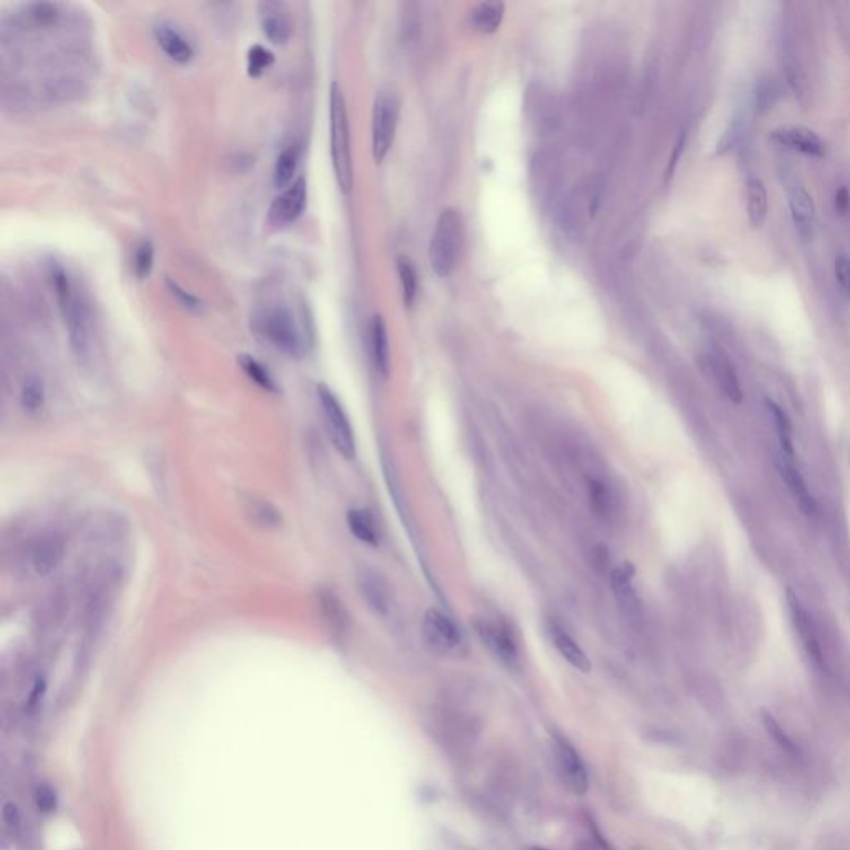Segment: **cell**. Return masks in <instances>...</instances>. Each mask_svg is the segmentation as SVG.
<instances>
[{"label": "cell", "instance_id": "33", "mask_svg": "<svg viewBox=\"0 0 850 850\" xmlns=\"http://www.w3.org/2000/svg\"><path fill=\"white\" fill-rule=\"evenodd\" d=\"M613 498L615 497L607 484L597 482V480L590 482V502L598 515L608 517L609 513H613V505H615Z\"/></svg>", "mask_w": 850, "mask_h": 850}, {"label": "cell", "instance_id": "8", "mask_svg": "<svg viewBox=\"0 0 850 850\" xmlns=\"http://www.w3.org/2000/svg\"><path fill=\"white\" fill-rule=\"evenodd\" d=\"M422 633L432 650L442 654L457 653L464 644L462 633L457 628V625L435 608H431L425 613Z\"/></svg>", "mask_w": 850, "mask_h": 850}, {"label": "cell", "instance_id": "25", "mask_svg": "<svg viewBox=\"0 0 850 850\" xmlns=\"http://www.w3.org/2000/svg\"><path fill=\"white\" fill-rule=\"evenodd\" d=\"M244 513L250 520V523H253L254 527L263 529V530H275L283 525L281 510L267 500H259V498L250 500L246 504Z\"/></svg>", "mask_w": 850, "mask_h": 850}, {"label": "cell", "instance_id": "39", "mask_svg": "<svg viewBox=\"0 0 850 850\" xmlns=\"http://www.w3.org/2000/svg\"><path fill=\"white\" fill-rule=\"evenodd\" d=\"M2 819H4V826L11 832L12 836H13V834H19L22 820H21V816H19V811H17L15 804H12V802H5V804H4Z\"/></svg>", "mask_w": 850, "mask_h": 850}, {"label": "cell", "instance_id": "20", "mask_svg": "<svg viewBox=\"0 0 850 850\" xmlns=\"http://www.w3.org/2000/svg\"><path fill=\"white\" fill-rule=\"evenodd\" d=\"M787 601H789V609H791V615H793V621H794L799 638L802 641V644L806 646L807 653L816 662H820L822 653H820L818 633H816V627H814L812 619L809 618L806 608L802 607V603L793 593L787 595Z\"/></svg>", "mask_w": 850, "mask_h": 850}, {"label": "cell", "instance_id": "36", "mask_svg": "<svg viewBox=\"0 0 850 850\" xmlns=\"http://www.w3.org/2000/svg\"><path fill=\"white\" fill-rule=\"evenodd\" d=\"M33 801H35V806L40 812H44V814L54 812L57 807L56 789L52 785L47 784V783L37 785Z\"/></svg>", "mask_w": 850, "mask_h": 850}, {"label": "cell", "instance_id": "14", "mask_svg": "<svg viewBox=\"0 0 850 850\" xmlns=\"http://www.w3.org/2000/svg\"><path fill=\"white\" fill-rule=\"evenodd\" d=\"M787 198L795 230L802 238H809L816 223V205L812 195L807 191L806 187L795 183L787 189Z\"/></svg>", "mask_w": 850, "mask_h": 850}, {"label": "cell", "instance_id": "10", "mask_svg": "<svg viewBox=\"0 0 850 850\" xmlns=\"http://www.w3.org/2000/svg\"><path fill=\"white\" fill-rule=\"evenodd\" d=\"M475 631L480 641L497 656L500 662H505L508 666L517 662L519 646L512 631L508 630V627L497 621H490V619H478L475 623Z\"/></svg>", "mask_w": 850, "mask_h": 850}, {"label": "cell", "instance_id": "35", "mask_svg": "<svg viewBox=\"0 0 850 850\" xmlns=\"http://www.w3.org/2000/svg\"><path fill=\"white\" fill-rule=\"evenodd\" d=\"M165 283L166 287H168V291H170V294H171L173 298L177 299L178 302H180V304H181L185 310L193 311V312H199V311H203V308H205V302H203V301H201L198 296H195L193 293H189V291H187V289H183V287L180 286L177 281H173L171 277H166Z\"/></svg>", "mask_w": 850, "mask_h": 850}, {"label": "cell", "instance_id": "34", "mask_svg": "<svg viewBox=\"0 0 850 850\" xmlns=\"http://www.w3.org/2000/svg\"><path fill=\"white\" fill-rule=\"evenodd\" d=\"M155 265V248L150 241H144L136 248L133 258V269L138 279L150 276Z\"/></svg>", "mask_w": 850, "mask_h": 850}, {"label": "cell", "instance_id": "22", "mask_svg": "<svg viewBox=\"0 0 850 850\" xmlns=\"http://www.w3.org/2000/svg\"><path fill=\"white\" fill-rule=\"evenodd\" d=\"M746 208L752 228H761L767 220L769 198L766 185L759 177H749L746 181Z\"/></svg>", "mask_w": 850, "mask_h": 850}, {"label": "cell", "instance_id": "30", "mask_svg": "<svg viewBox=\"0 0 850 850\" xmlns=\"http://www.w3.org/2000/svg\"><path fill=\"white\" fill-rule=\"evenodd\" d=\"M238 363L241 365L244 374L250 377L256 386L265 389L267 392H277L276 381L273 379V376L269 374V371L256 357L250 355V354H241L238 357Z\"/></svg>", "mask_w": 850, "mask_h": 850}, {"label": "cell", "instance_id": "23", "mask_svg": "<svg viewBox=\"0 0 850 850\" xmlns=\"http://www.w3.org/2000/svg\"><path fill=\"white\" fill-rule=\"evenodd\" d=\"M766 410L767 416L773 422L774 435L777 441V452L784 453L789 457H795L794 435H793V425L787 419L784 410L781 409L779 404L774 400H766Z\"/></svg>", "mask_w": 850, "mask_h": 850}, {"label": "cell", "instance_id": "21", "mask_svg": "<svg viewBox=\"0 0 850 850\" xmlns=\"http://www.w3.org/2000/svg\"><path fill=\"white\" fill-rule=\"evenodd\" d=\"M371 354H372V361L376 365L377 372L382 377L389 376L390 346H389L386 320L381 314H376L371 320Z\"/></svg>", "mask_w": 850, "mask_h": 850}, {"label": "cell", "instance_id": "13", "mask_svg": "<svg viewBox=\"0 0 850 850\" xmlns=\"http://www.w3.org/2000/svg\"><path fill=\"white\" fill-rule=\"evenodd\" d=\"M66 555V545L56 535L42 537L35 541L29 553V565L37 576H47L57 570Z\"/></svg>", "mask_w": 850, "mask_h": 850}, {"label": "cell", "instance_id": "2", "mask_svg": "<svg viewBox=\"0 0 850 850\" xmlns=\"http://www.w3.org/2000/svg\"><path fill=\"white\" fill-rule=\"evenodd\" d=\"M50 281L56 291V298L66 320V331L70 337V346L80 359H85L89 354L90 318L85 302L78 296L77 289L72 283V277L66 269L57 263L50 265Z\"/></svg>", "mask_w": 850, "mask_h": 850}, {"label": "cell", "instance_id": "15", "mask_svg": "<svg viewBox=\"0 0 850 850\" xmlns=\"http://www.w3.org/2000/svg\"><path fill=\"white\" fill-rule=\"evenodd\" d=\"M705 363L711 376L714 377L721 390L726 394V398L736 404H740L742 387H740V377L736 374V369L729 363L728 357L719 353L706 354Z\"/></svg>", "mask_w": 850, "mask_h": 850}, {"label": "cell", "instance_id": "5", "mask_svg": "<svg viewBox=\"0 0 850 850\" xmlns=\"http://www.w3.org/2000/svg\"><path fill=\"white\" fill-rule=\"evenodd\" d=\"M400 117V100L390 90L377 92L372 107V158L377 165L389 155Z\"/></svg>", "mask_w": 850, "mask_h": 850}, {"label": "cell", "instance_id": "28", "mask_svg": "<svg viewBox=\"0 0 850 850\" xmlns=\"http://www.w3.org/2000/svg\"><path fill=\"white\" fill-rule=\"evenodd\" d=\"M45 392L44 379L37 374H31L23 381L22 390H21V406L27 414H37L39 410L44 407Z\"/></svg>", "mask_w": 850, "mask_h": 850}, {"label": "cell", "instance_id": "11", "mask_svg": "<svg viewBox=\"0 0 850 850\" xmlns=\"http://www.w3.org/2000/svg\"><path fill=\"white\" fill-rule=\"evenodd\" d=\"M776 465H777L781 478L784 480L785 486L789 488L791 495L794 497L795 504L801 507V510L806 515H814L818 512V504H816V498L812 495L811 488L807 486L806 477L802 474L795 457L776 452Z\"/></svg>", "mask_w": 850, "mask_h": 850}, {"label": "cell", "instance_id": "24", "mask_svg": "<svg viewBox=\"0 0 850 850\" xmlns=\"http://www.w3.org/2000/svg\"><path fill=\"white\" fill-rule=\"evenodd\" d=\"M505 15V5L502 2H480L470 12V23L475 31L482 33L497 32Z\"/></svg>", "mask_w": 850, "mask_h": 850}, {"label": "cell", "instance_id": "4", "mask_svg": "<svg viewBox=\"0 0 850 850\" xmlns=\"http://www.w3.org/2000/svg\"><path fill=\"white\" fill-rule=\"evenodd\" d=\"M464 246V221L455 208H443L437 218L429 244V263L439 277L455 271Z\"/></svg>", "mask_w": 850, "mask_h": 850}, {"label": "cell", "instance_id": "18", "mask_svg": "<svg viewBox=\"0 0 850 850\" xmlns=\"http://www.w3.org/2000/svg\"><path fill=\"white\" fill-rule=\"evenodd\" d=\"M357 585L367 607L371 608L376 615H381V617L387 615L389 588H387L386 580L374 570L364 568L357 574Z\"/></svg>", "mask_w": 850, "mask_h": 850}, {"label": "cell", "instance_id": "16", "mask_svg": "<svg viewBox=\"0 0 850 850\" xmlns=\"http://www.w3.org/2000/svg\"><path fill=\"white\" fill-rule=\"evenodd\" d=\"M156 44L165 52L166 56L178 64H188L195 56V50L188 42V39L178 31L175 25L168 22H158L153 29Z\"/></svg>", "mask_w": 850, "mask_h": 850}, {"label": "cell", "instance_id": "17", "mask_svg": "<svg viewBox=\"0 0 850 850\" xmlns=\"http://www.w3.org/2000/svg\"><path fill=\"white\" fill-rule=\"evenodd\" d=\"M547 631L553 646L562 654V658L582 673H588L591 670V662L588 660L583 648L574 640V636L565 630L564 627H560L556 621H548Z\"/></svg>", "mask_w": 850, "mask_h": 850}, {"label": "cell", "instance_id": "6", "mask_svg": "<svg viewBox=\"0 0 850 850\" xmlns=\"http://www.w3.org/2000/svg\"><path fill=\"white\" fill-rule=\"evenodd\" d=\"M318 399L332 445L344 459L351 460L355 457V437L341 400L326 384L318 386Z\"/></svg>", "mask_w": 850, "mask_h": 850}, {"label": "cell", "instance_id": "38", "mask_svg": "<svg viewBox=\"0 0 850 850\" xmlns=\"http://www.w3.org/2000/svg\"><path fill=\"white\" fill-rule=\"evenodd\" d=\"M836 277L846 294L850 296V258L840 254L836 259Z\"/></svg>", "mask_w": 850, "mask_h": 850}, {"label": "cell", "instance_id": "12", "mask_svg": "<svg viewBox=\"0 0 850 850\" xmlns=\"http://www.w3.org/2000/svg\"><path fill=\"white\" fill-rule=\"evenodd\" d=\"M769 138L779 146H785L799 153L816 156V158L826 155V150H828L826 142L819 136L818 133L802 125L779 127L769 133Z\"/></svg>", "mask_w": 850, "mask_h": 850}, {"label": "cell", "instance_id": "26", "mask_svg": "<svg viewBox=\"0 0 850 850\" xmlns=\"http://www.w3.org/2000/svg\"><path fill=\"white\" fill-rule=\"evenodd\" d=\"M301 148L299 145L291 144L281 150L277 155L275 170H273V183L277 189H285L293 183L299 165Z\"/></svg>", "mask_w": 850, "mask_h": 850}, {"label": "cell", "instance_id": "37", "mask_svg": "<svg viewBox=\"0 0 850 850\" xmlns=\"http://www.w3.org/2000/svg\"><path fill=\"white\" fill-rule=\"evenodd\" d=\"M31 15L35 22L40 25H50L56 22L58 11L54 4H33L31 7Z\"/></svg>", "mask_w": 850, "mask_h": 850}, {"label": "cell", "instance_id": "27", "mask_svg": "<svg viewBox=\"0 0 850 850\" xmlns=\"http://www.w3.org/2000/svg\"><path fill=\"white\" fill-rule=\"evenodd\" d=\"M347 525L357 540L371 547H376L379 543L376 521L364 508H351L347 513Z\"/></svg>", "mask_w": 850, "mask_h": 850}, {"label": "cell", "instance_id": "40", "mask_svg": "<svg viewBox=\"0 0 850 850\" xmlns=\"http://www.w3.org/2000/svg\"><path fill=\"white\" fill-rule=\"evenodd\" d=\"M533 850H548V849H541V847H537V849H533Z\"/></svg>", "mask_w": 850, "mask_h": 850}, {"label": "cell", "instance_id": "7", "mask_svg": "<svg viewBox=\"0 0 850 850\" xmlns=\"http://www.w3.org/2000/svg\"><path fill=\"white\" fill-rule=\"evenodd\" d=\"M553 752H555L558 773L562 776V781L568 787V791L578 797L585 795L590 781H588L585 762L582 759L580 752L574 749L570 740H565L564 736H558V734L553 736Z\"/></svg>", "mask_w": 850, "mask_h": 850}, {"label": "cell", "instance_id": "9", "mask_svg": "<svg viewBox=\"0 0 850 850\" xmlns=\"http://www.w3.org/2000/svg\"><path fill=\"white\" fill-rule=\"evenodd\" d=\"M308 201V185L304 178L293 181L283 193L275 198L269 208V221L277 226H289L298 221L306 208Z\"/></svg>", "mask_w": 850, "mask_h": 850}, {"label": "cell", "instance_id": "19", "mask_svg": "<svg viewBox=\"0 0 850 850\" xmlns=\"http://www.w3.org/2000/svg\"><path fill=\"white\" fill-rule=\"evenodd\" d=\"M259 22L266 39L273 44H286L291 37V23L281 12V5L275 2H263L259 5Z\"/></svg>", "mask_w": 850, "mask_h": 850}, {"label": "cell", "instance_id": "31", "mask_svg": "<svg viewBox=\"0 0 850 850\" xmlns=\"http://www.w3.org/2000/svg\"><path fill=\"white\" fill-rule=\"evenodd\" d=\"M611 586L623 605H635V588H633V566L623 564L613 570Z\"/></svg>", "mask_w": 850, "mask_h": 850}, {"label": "cell", "instance_id": "29", "mask_svg": "<svg viewBox=\"0 0 850 850\" xmlns=\"http://www.w3.org/2000/svg\"><path fill=\"white\" fill-rule=\"evenodd\" d=\"M398 273L399 279H400V287H402V299H404V304L410 308L414 302H416V298H417V287H419V276H417V271H416V266L412 263L409 256L402 254L398 258Z\"/></svg>", "mask_w": 850, "mask_h": 850}, {"label": "cell", "instance_id": "3", "mask_svg": "<svg viewBox=\"0 0 850 850\" xmlns=\"http://www.w3.org/2000/svg\"><path fill=\"white\" fill-rule=\"evenodd\" d=\"M254 329L279 353L301 357L306 351V337L294 314L285 304L266 306L254 316Z\"/></svg>", "mask_w": 850, "mask_h": 850}, {"label": "cell", "instance_id": "32", "mask_svg": "<svg viewBox=\"0 0 850 850\" xmlns=\"http://www.w3.org/2000/svg\"><path fill=\"white\" fill-rule=\"evenodd\" d=\"M273 64H275V54L269 48L259 44L250 47L248 56H246V72L250 77H261Z\"/></svg>", "mask_w": 850, "mask_h": 850}, {"label": "cell", "instance_id": "1", "mask_svg": "<svg viewBox=\"0 0 850 850\" xmlns=\"http://www.w3.org/2000/svg\"><path fill=\"white\" fill-rule=\"evenodd\" d=\"M329 148L336 181L343 193H349L354 185L351 128L343 89L337 82L332 83L329 92Z\"/></svg>", "mask_w": 850, "mask_h": 850}]
</instances>
